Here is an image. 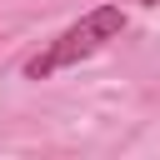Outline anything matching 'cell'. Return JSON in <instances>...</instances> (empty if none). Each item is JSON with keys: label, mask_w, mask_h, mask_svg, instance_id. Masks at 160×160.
Returning a JSON list of instances; mask_svg holds the SVG:
<instances>
[{"label": "cell", "mask_w": 160, "mask_h": 160, "mask_svg": "<svg viewBox=\"0 0 160 160\" xmlns=\"http://www.w3.org/2000/svg\"><path fill=\"white\" fill-rule=\"evenodd\" d=\"M120 30H125V10H120V5H100V10L80 15L75 25H65L40 55H30V60H25V75H30V80H45V75H55V70H70V65L90 60L95 50H105L110 40H120Z\"/></svg>", "instance_id": "1"}, {"label": "cell", "mask_w": 160, "mask_h": 160, "mask_svg": "<svg viewBox=\"0 0 160 160\" xmlns=\"http://www.w3.org/2000/svg\"><path fill=\"white\" fill-rule=\"evenodd\" d=\"M145 5H155V0H145Z\"/></svg>", "instance_id": "2"}]
</instances>
